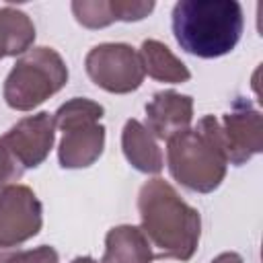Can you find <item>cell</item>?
Listing matches in <instances>:
<instances>
[{
	"instance_id": "6da1fadb",
	"label": "cell",
	"mask_w": 263,
	"mask_h": 263,
	"mask_svg": "<svg viewBox=\"0 0 263 263\" xmlns=\"http://www.w3.org/2000/svg\"><path fill=\"white\" fill-rule=\"evenodd\" d=\"M140 230L156 259L189 261L201 236V216L164 179L154 177L138 191Z\"/></svg>"
},
{
	"instance_id": "7a4b0ae2",
	"label": "cell",
	"mask_w": 263,
	"mask_h": 263,
	"mask_svg": "<svg viewBox=\"0 0 263 263\" xmlns=\"http://www.w3.org/2000/svg\"><path fill=\"white\" fill-rule=\"evenodd\" d=\"M171 25L183 51L212 60L236 47L245 16L236 0H179L173 6Z\"/></svg>"
},
{
	"instance_id": "3957f363",
	"label": "cell",
	"mask_w": 263,
	"mask_h": 263,
	"mask_svg": "<svg viewBox=\"0 0 263 263\" xmlns=\"http://www.w3.org/2000/svg\"><path fill=\"white\" fill-rule=\"evenodd\" d=\"M166 166L171 177L189 191L212 193L226 177L228 156L220 121L203 115L195 127L166 140Z\"/></svg>"
},
{
	"instance_id": "277c9868",
	"label": "cell",
	"mask_w": 263,
	"mask_h": 263,
	"mask_svg": "<svg viewBox=\"0 0 263 263\" xmlns=\"http://www.w3.org/2000/svg\"><path fill=\"white\" fill-rule=\"evenodd\" d=\"M68 82V66L53 47H31L10 68L2 95L10 109L33 111Z\"/></svg>"
},
{
	"instance_id": "5b68a950",
	"label": "cell",
	"mask_w": 263,
	"mask_h": 263,
	"mask_svg": "<svg viewBox=\"0 0 263 263\" xmlns=\"http://www.w3.org/2000/svg\"><path fill=\"white\" fill-rule=\"evenodd\" d=\"M105 115L97 101L74 97L53 113L55 127L62 132L58 160L62 168H86L99 160L105 150Z\"/></svg>"
},
{
	"instance_id": "8992f818",
	"label": "cell",
	"mask_w": 263,
	"mask_h": 263,
	"mask_svg": "<svg viewBox=\"0 0 263 263\" xmlns=\"http://www.w3.org/2000/svg\"><path fill=\"white\" fill-rule=\"evenodd\" d=\"M55 142V121L47 111L27 115L0 136V183H16L25 171L37 168Z\"/></svg>"
},
{
	"instance_id": "52a82bcc",
	"label": "cell",
	"mask_w": 263,
	"mask_h": 263,
	"mask_svg": "<svg viewBox=\"0 0 263 263\" xmlns=\"http://www.w3.org/2000/svg\"><path fill=\"white\" fill-rule=\"evenodd\" d=\"M84 68L99 88L113 95L138 90L146 76L140 53L127 43L95 45L84 58Z\"/></svg>"
},
{
	"instance_id": "ba28073f",
	"label": "cell",
	"mask_w": 263,
	"mask_h": 263,
	"mask_svg": "<svg viewBox=\"0 0 263 263\" xmlns=\"http://www.w3.org/2000/svg\"><path fill=\"white\" fill-rule=\"evenodd\" d=\"M43 205L35 191L21 183L0 189V249L18 247L39 234Z\"/></svg>"
},
{
	"instance_id": "9c48e42d",
	"label": "cell",
	"mask_w": 263,
	"mask_h": 263,
	"mask_svg": "<svg viewBox=\"0 0 263 263\" xmlns=\"http://www.w3.org/2000/svg\"><path fill=\"white\" fill-rule=\"evenodd\" d=\"M222 136L228 164L240 166L255 154L263 152V119L247 99H236L232 109L222 117Z\"/></svg>"
},
{
	"instance_id": "30bf717a",
	"label": "cell",
	"mask_w": 263,
	"mask_h": 263,
	"mask_svg": "<svg viewBox=\"0 0 263 263\" xmlns=\"http://www.w3.org/2000/svg\"><path fill=\"white\" fill-rule=\"evenodd\" d=\"M193 121V99L177 90L154 92L146 103V129L158 140H171Z\"/></svg>"
},
{
	"instance_id": "8fae6325",
	"label": "cell",
	"mask_w": 263,
	"mask_h": 263,
	"mask_svg": "<svg viewBox=\"0 0 263 263\" xmlns=\"http://www.w3.org/2000/svg\"><path fill=\"white\" fill-rule=\"evenodd\" d=\"M154 10V2L138 0H74L72 14L86 29H103L111 23L142 21Z\"/></svg>"
},
{
	"instance_id": "7c38bea8",
	"label": "cell",
	"mask_w": 263,
	"mask_h": 263,
	"mask_svg": "<svg viewBox=\"0 0 263 263\" xmlns=\"http://www.w3.org/2000/svg\"><path fill=\"white\" fill-rule=\"evenodd\" d=\"M121 150L125 160L140 173L158 175L164 166V156L156 138L138 119L125 121L121 129Z\"/></svg>"
},
{
	"instance_id": "4fadbf2b",
	"label": "cell",
	"mask_w": 263,
	"mask_h": 263,
	"mask_svg": "<svg viewBox=\"0 0 263 263\" xmlns=\"http://www.w3.org/2000/svg\"><path fill=\"white\" fill-rule=\"evenodd\" d=\"M152 259V247L138 226L119 224L107 232L101 263H150Z\"/></svg>"
},
{
	"instance_id": "5bb4252c",
	"label": "cell",
	"mask_w": 263,
	"mask_h": 263,
	"mask_svg": "<svg viewBox=\"0 0 263 263\" xmlns=\"http://www.w3.org/2000/svg\"><path fill=\"white\" fill-rule=\"evenodd\" d=\"M140 60L144 66V74L158 82H187L191 78L189 68L158 39H146L140 45Z\"/></svg>"
},
{
	"instance_id": "9a60e30c",
	"label": "cell",
	"mask_w": 263,
	"mask_h": 263,
	"mask_svg": "<svg viewBox=\"0 0 263 263\" xmlns=\"http://www.w3.org/2000/svg\"><path fill=\"white\" fill-rule=\"evenodd\" d=\"M35 41L31 16L14 6H0V60L23 55Z\"/></svg>"
},
{
	"instance_id": "2e32d148",
	"label": "cell",
	"mask_w": 263,
	"mask_h": 263,
	"mask_svg": "<svg viewBox=\"0 0 263 263\" xmlns=\"http://www.w3.org/2000/svg\"><path fill=\"white\" fill-rule=\"evenodd\" d=\"M4 263H60V255L53 247L41 245L25 251H8Z\"/></svg>"
},
{
	"instance_id": "e0dca14e",
	"label": "cell",
	"mask_w": 263,
	"mask_h": 263,
	"mask_svg": "<svg viewBox=\"0 0 263 263\" xmlns=\"http://www.w3.org/2000/svg\"><path fill=\"white\" fill-rule=\"evenodd\" d=\"M210 263H245V261H242V257H240L238 253H234V251H224V253H220L218 257H214Z\"/></svg>"
},
{
	"instance_id": "ac0fdd59",
	"label": "cell",
	"mask_w": 263,
	"mask_h": 263,
	"mask_svg": "<svg viewBox=\"0 0 263 263\" xmlns=\"http://www.w3.org/2000/svg\"><path fill=\"white\" fill-rule=\"evenodd\" d=\"M70 263H97L92 257H88V255H80V257H74Z\"/></svg>"
},
{
	"instance_id": "d6986e66",
	"label": "cell",
	"mask_w": 263,
	"mask_h": 263,
	"mask_svg": "<svg viewBox=\"0 0 263 263\" xmlns=\"http://www.w3.org/2000/svg\"><path fill=\"white\" fill-rule=\"evenodd\" d=\"M0 189H2V183H0Z\"/></svg>"
}]
</instances>
